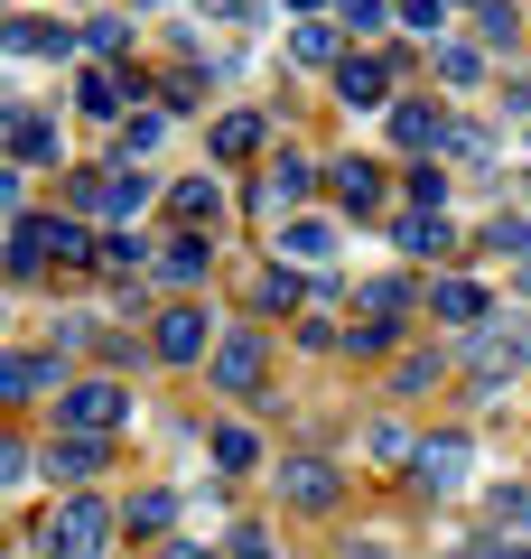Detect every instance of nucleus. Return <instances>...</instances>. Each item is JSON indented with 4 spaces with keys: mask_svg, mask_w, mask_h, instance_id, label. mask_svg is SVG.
Wrapping results in <instances>:
<instances>
[{
    "mask_svg": "<svg viewBox=\"0 0 531 559\" xmlns=\"http://www.w3.org/2000/svg\"><path fill=\"white\" fill-rule=\"evenodd\" d=\"M47 261H94V234L75 215H10V271L38 280Z\"/></svg>",
    "mask_w": 531,
    "mask_h": 559,
    "instance_id": "obj_1",
    "label": "nucleus"
},
{
    "mask_svg": "<svg viewBox=\"0 0 531 559\" xmlns=\"http://www.w3.org/2000/svg\"><path fill=\"white\" fill-rule=\"evenodd\" d=\"M103 540H113V503H103V495H66L57 513H47L38 550L47 559H103Z\"/></svg>",
    "mask_w": 531,
    "mask_h": 559,
    "instance_id": "obj_2",
    "label": "nucleus"
},
{
    "mask_svg": "<svg viewBox=\"0 0 531 559\" xmlns=\"http://www.w3.org/2000/svg\"><path fill=\"white\" fill-rule=\"evenodd\" d=\"M121 419H131V392H121V382H66L57 392V429L66 439H113Z\"/></svg>",
    "mask_w": 531,
    "mask_h": 559,
    "instance_id": "obj_3",
    "label": "nucleus"
},
{
    "mask_svg": "<svg viewBox=\"0 0 531 559\" xmlns=\"http://www.w3.org/2000/svg\"><path fill=\"white\" fill-rule=\"evenodd\" d=\"M205 373H215V392H234V401H271V355H261L252 326H224V345L205 355Z\"/></svg>",
    "mask_w": 531,
    "mask_h": 559,
    "instance_id": "obj_4",
    "label": "nucleus"
},
{
    "mask_svg": "<svg viewBox=\"0 0 531 559\" xmlns=\"http://www.w3.org/2000/svg\"><path fill=\"white\" fill-rule=\"evenodd\" d=\"M140 197H150L140 168H84V178H75V215H131Z\"/></svg>",
    "mask_w": 531,
    "mask_h": 559,
    "instance_id": "obj_5",
    "label": "nucleus"
},
{
    "mask_svg": "<svg viewBox=\"0 0 531 559\" xmlns=\"http://www.w3.org/2000/svg\"><path fill=\"white\" fill-rule=\"evenodd\" d=\"M335 495H345V485H335L327 457H290L280 466V503H290V513H335Z\"/></svg>",
    "mask_w": 531,
    "mask_h": 559,
    "instance_id": "obj_6",
    "label": "nucleus"
},
{
    "mask_svg": "<svg viewBox=\"0 0 531 559\" xmlns=\"http://www.w3.org/2000/svg\"><path fill=\"white\" fill-rule=\"evenodd\" d=\"M485 280H467V271H448V280H438V289H429V318H448L457 326V336H475V326H485Z\"/></svg>",
    "mask_w": 531,
    "mask_h": 559,
    "instance_id": "obj_7",
    "label": "nucleus"
},
{
    "mask_svg": "<svg viewBox=\"0 0 531 559\" xmlns=\"http://www.w3.org/2000/svg\"><path fill=\"white\" fill-rule=\"evenodd\" d=\"M467 466H475V448L467 439H420V495H457V485H467Z\"/></svg>",
    "mask_w": 531,
    "mask_h": 559,
    "instance_id": "obj_8",
    "label": "nucleus"
},
{
    "mask_svg": "<svg viewBox=\"0 0 531 559\" xmlns=\"http://www.w3.org/2000/svg\"><path fill=\"white\" fill-rule=\"evenodd\" d=\"M215 326H205V308H168V318H158V355L168 364H197V355H215Z\"/></svg>",
    "mask_w": 531,
    "mask_h": 559,
    "instance_id": "obj_9",
    "label": "nucleus"
},
{
    "mask_svg": "<svg viewBox=\"0 0 531 559\" xmlns=\"http://www.w3.org/2000/svg\"><path fill=\"white\" fill-rule=\"evenodd\" d=\"M335 103H354V112L392 103V66H382V57H345V66H335Z\"/></svg>",
    "mask_w": 531,
    "mask_h": 559,
    "instance_id": "obj_10",
    "label": "nucleus"
},
{
    "mask_svg": "<svg viewBox=\"0 0 531 559\" xmlns=\"http://www.w3.org/2000/svg\"><path fill=\"white\" fill-rule=\"evenodd\" d=\"M327 187H335L345 215H374V205H382V168L374 159H327Z\"/></svg>",
    "mask_w": 531,
    "mask_h": 559,
    "instance_id": "obj_11",
    "label": "nucleus"
},
{
    "mask_svg": "<svg viewBox=\"0 0 531 559\" xmlns=\"http://www.w3.org/2000/svg\"><path fill=\"white\" fill-rule=\"evenodd\" d=\"M38 392H66L57 355H10L0 364V401H38Z\"/></svg>",
    "mask_w": 531,
    "mask_h": 559,
    "instance_id": "obj_12",
    "label": "nucleus"
},
{
    "mask_svg": "<svg viewBox=\"0 0 531 559\" xmlns=\"http://www.w3.org/2000/svg\"><path fill=\"white\" fill-rule=\"evenodd\" d=\"M168 215L187 224V234H205V224L224 215V178H177L168 187Z\"/></svg>",
    "mask_w": 531,
    "mask_h": 559,
    "instance_id": "obj_13",
    "label": "nucleus"
},
{
    "mask_svg": "<svg viewBox=\"0 0 531 559\" xmlns=\"http://www.w3.org/2000/svg\"><path fill=\"white\" fill-rule=\"evenodd\" d=\"M121 103H131V84H121L113 66H84V75H75V112H94V121H131Z\"/></svg>",
    "mask_w": 531,
    "mask_h": 559,
    "instance_id": "obj_14",
    "label": "nucleus"
},
{
    "mask_svg": "<svg viewBox=\"0 0 531 559\" xmlns=\"http://www.w3.org/2000/svg\"><path fill=\"white\" fill-rule=\"evenodd\" d=\"M317 178H327V168H308V159H298V150H280V159H271V178H261V197H271V205H280V215H290V205H298V197H308V187H317Z\"/></svg>",
    "mask_w": 531,
    "mask_h": 559,
    "instance_id": "obj_15",
    "label": "nucleus"
},
{
    "mask_svg": "<svg viewBox=\"0 0 531 559\" xmlns=\"http://www.w3.org/2000/svg\"><path fill=\"white\" fill-rule=\"evenodd\" d=\"M0 38H10V57H75V28H47V20H10Z\"/></svg>",
    "mask_w": 531,
    "mask_h": 559,
    "instance_id": "obj_16",
    "label": "nucleus"
},
{
    "mask_svg": "<svg viewBox=\"0 0 531 559\" xmlns=\"http://www.w3.org/2000/svg\"><path fill=\"white\" fill-rule=\"evenodd\" d=\"M392 140L401 150H448V121H438L429 103H392Z\"/></svg>",
    "mask_w": 531,
    "mask_h": 559,
    "instance_id": "obj_17",
    "label": "nucleus"
},
{
    "mask_svg": "<svg viewBox=\"0 0 531 559\" xmlns=\"http://www.w3.org/2000/svg\"><path fill=\"white\" fill-rule=\"evenodd\" d=\"M215 466H224V476H252V466H261L252 419H215Z\"/></svg>",
    "mask_w": 531,
    "mask_h": 559,
    "instance_id": "obj_18",
    "label": "nucleus"
},
{
    "mask_svg": "<svg viewBox=\"0 0 531 559\" xmlns=\"http://www.w3.org/2000/svg\"><path fill=\"white\" fill-rule=\"evenodd\" d=\"M10 159H20V168H47V159H57V131H47L38 112H10Z\"/></svg>",
    "mask_w": 531,
    "mask_h": 559,
    "instance_id": "obj_19",
    "label": "nucleus"
},
{
    "mask_svg": "<svg viewBox=\"0 0 531 559\" xmlns=\"http://www.w3.org/2000/svg\"><path fill=\"white\" fill-rule=\"evenodd\" d=\"M205 261H215V252H205V234H177L168 252H158V280H168V289H187V280H205Z\"/></svg>",
    "mask_w": 531,
    "mask_h": 559,
    "instance_id": "obj_20",
    "label": "nucleus"
},
{
    "mask_svg": "<svg viewBox=\"0 0 531 559\" xmlns=\"http://www.w3.org/2000/svg\"><path fill=\"white\" fill-rule=\"evenodd\" d=\"M280 252H290V261H327V252H335V224L290 215V224H280Z\"/></svg>",
    "mask_w": 531,
    "mask_h": 559,
    "instance_id": "obj_21",
    "label": "nucleus"
},
{
    "mask_svg": "<svg viewBox=\"0 0 531 559\" xmlns=\"http://www.w3.org/2000/svg\"><path fill=\"white\" fill-rule=\"evenodd\" d=\"M47 476H66V485L103 476V439H57V448H47Z\"/></svg>",
    "mask_w": 531,
    "mask_h": 559,
    "instance_id": "obj_22",
    "label": "nucleus"
},
{
    "mask_svg": "<svg viewBox=\"0 0 531 559\" xmlns=\"http://www.w3.org/2000/svg\"><path fill=\"white\" fill-rule=\"evenodd\" d=\"M290 66H345V57H335V28L327 20H298L290 28Z\"/></svg>",
    "mask_w": 531,
    "mask_h": 559,
    "instance_id": "obj_23",
    "label": "nucleus"
},
{
    "mask_svg": "<svg viewBox=\"0 0 531 559\" xmlns=\"http://www.w3.org/2000/svg\"><path fill=\"white\" fill-rule=\"evenodd\" d=\"M448 242H457V234L429 215V205H411V215H401V252H448Z\"/></svg>",
    "mask_w": 531,
    "mask_h": 559,
    "instance_id": "obj_24",
    "label": "nucleus"
},
{
    "mask_svg": "<svg viewBox=\"0 0 531 559\" xmlns=\"http://www.w3.org/2000/svg\"><path fill=\"white\" fill-rule=\"evenodd\" d=\"M252 150H261V121L252 112H224L215 121V159H252Z\"/></svg>",
    "mask_w": 531,
    "mask_h": 559,
    "instance_id": "obj_25",
    "label": "nucleus"
},
{
    "mask_svg": "<svg viewBox=\"0 0 531 559\" xmlns=\"http://www.w3.org/2000/svg\"><path fill=\"white\" fill-rule=\"evenodd\" d=\"M335 20H345L354 38H382V28H392L401 10H392V0H335Z\"/></svg>",
    "mask_w": 531,
    "mask_h": 559,
    "instance_id": "obj_26",
    "label": "nucleus"
},
{
    "mask_svg": "<svg viewBox=\"0 0 531 559\" xmlns=\"http://www.w3.org/2000/svg\"><path fill=\"white\" fill-rule=\"evenodd\" d=\"M401 308H411V280H401V271L364 280V318H401Z\"/></svg>",
    "mask_w": 531,
    "mask_h": 559,
    "instance_id": "obj_27",
    "label": "nucleus"
},
{
    "mask_svg": "<svg viewBox=\"0 0 531 559\" xmlns=\"http://www.w3.org/2000/svg\"><path fill=\"white\" fill-rule=\"evenodd\" d=\"M438 84H485V47H448L438 38Z\"/></svg>",
    "mask_w": 531,
    "mask_h": 559,
    "instance_id": "obj_28",
    "label": "nucleus"
},
{
    "mask_svg": "<svg viewBox=\"0 0 531 559\" xmlns=\"http://www.w3.org/2000/svg\"><path fill=\"white\" fill-rule=\"evenodd\" d=\"M374 457L382 466H420V439L401 429V419H374Z\"/></svg>",
    "mask_w": 531,
    "mask_h": 559,
    "instance_id": "obj_29",
    "label": "nucleus"
},
{
    "mask_svg": "<svg viewBox=\"0 0 531 559\" xmlns=\"http://www.w3.org/2000/svg\"><path fill=\"white\" fill-rule=\"evenodd\" d=\"M448 159H467V168H485V159H494V140L475 131V121H448Z\"/></svg>",
    "mask_w": 531,
    "mask_h": 559,
    "instance_id": "obj_30",
    "label": "nucleus"
},
{
    "mask_svg": "<svg viewBox=\"0 0 531 559\" xmlns=\"http://www.w3.org/2000/svg\"><path fill=\"white\" fill-rule=\"evenodd\" d=\"M84 47H94V57H121V47H131V20H84Z\"/></svg>",
    "mask_w": 531,
    "mask_h": 559,
    "instance_id": "obj_31",
    "label": "nucleus"
},
{
    "mask_svg": "<svg viewBox=\"0 0 531 559\" xmlns=\"http://www.w3.org/2000/svg\"><path fill=\"white\" fill-rule=\"evenodd\" d=\"M168 522H177V495H140L131 503V532H168Z\"/></svg>",
    "mask_w": 531,
    "mask_h": 559,
    "instance_id": "obj_32",
    "label": "nucleus"
},
{
    "mask_svg": "<svg viewBox=\"0 0 531 559\" xmlns=\"http://www.w3.org/2000/svg\"><path fill=\"white\" fill-rule=\"evenodd\" d=\"M392 336H401V318H364V326H354L345 345H354V355H382V345H392Z\"/></svg>",
    "mask_w": 531,
    "mask_h": 559,
    "instance_id": "obj_33",
    "label": "nucleus"
},
{
    "mask_svg": "<svg viewBox=\"0 0 531 559\" xmlns=\"http://www.w3.org/2000/svg\"><path fill=\"white\" fill-rule=\"evenodd\" d=\"M475 20H485V47H512V28H522V20H512V10H504V0H485Z\"/></svg>",
    "mask_w": 531,
    "mask_h": 559,
    "instance_id": "obj_34",
    "label": "nucleus"
},
{
    "mask_svg": "<svg viewBox=\"0 0 531 559\" xmlns=\"http://www.w3.org/2000/svg\"><path fill=\"white\" fill-rule=\"evenodd\" d=\"M158 131H168V112H131V121H121V140H131V150H158Z\"/></svg>",
    "mask_w": 531,
    "mask_h": 559,
    "instance_id": "obj_35",
    "label": "nucleus"
},
{
    "mask_svg": "<svg viewBox=\"0 0 531 559\" xmlns=\"http://www.w3.org/2000/svg\"><path fill=\"white\" fill-rule=\"evenodd\" d=\"M429 382H438V355H411V364L392 373V392H429Z\"/></svg>",
    "mask_w": 531,
    "mask_h": 559,
    "instance_id": "obj_36",
    "label": "nucleus"
},
{
    "mask_svg": "<svg viewBox=\"0 0 531 559\" xmlns=\"http://www.w3.org/2000/svg\"><path fill=\"white\" fill-rule=\"evenodd\" d=\"M411 205H429V215H438V205H448V178H438V168H411Z\"/></svg>",
    "mask_w": 531,
    "mask_h": 559,
    "instance_id": "obj_37",
    "label": "nucleus"
},
{
    "mask_svg": "<svg viewBox=\"0 0 531 559\" xmlns=\"http://www.w3.org/2000/svg\"><path fill=\"white\" fill-rule=\"evenodd\" d=\"M234 559H280V540L261 532V522H243V532H234Z\"/></svg>",
    "mask_w": 531,
    "mask_h": 559,
    "instance_id": "obj_38",
    "label": "nucleus"
},
{
    "mask_svg": "<svg viewBox=\"0 0 531 559\" xmlns=\"http://www.w3.org/2000/svg\"><path fill=\"white\" fill-rule=\"evenodd\" d=\"M103 261H113V271H140V261H150V252H140L131 234H103Z\"/></svg>",
    "mask_w": 531,
    "mask_h": 559,
    "instance_id": "obj_39",
    "label": "nucleus"
},
{
    "mask_svg": "<svg viewBox=\"0 0 531 559\" xmlns=\"http://www.w3.org/2000/svg\"><path fill=\"white\" fill-rule=\"evenodd\" d=\"M448 20V0H401V28H438Z\"/></svg>",
    "mask_w": 531,
    "mask_h": 559,
    "instance_id": "obj_40",
    "label": "nucleus"
},
{
    "mask_svg": "<svg viewBox=\"0 0 531 559\" xmlns=\"http://www.w3.org/2000/svg\"><path fill=\"white\" fill-rule=\"evenodd\" d=\"M215 20H224V28H243V20H261V10H252V0H215Z\"/></svg>",
    "mask_w": 531,
    "mask_h": 559,
    "instance_id": "obj_41",
    "label": "nucleus"
},
{
    "mask_svg": "<svg viewBox=\"0 0 531 559\" xmlns=\"http://www.w3.org/2000/svg\"><path fill=\"white\" fill-rule=\"evenodd\" d=\"M158 559H215V550H205V540H168Z\"/></svg>",
    "mask_w": 531,
    "mask_h": 559,
    "instance_id": "obj_42",
    "label": "nucleus"
},
{
    "mask_svg": "<svg viewBox=\"0 0 531 559\" xmlns=\"http://www.w3.org/2000/svg\"><path fill=\"white\" fill-rule=\"evenodd\" d=\"M485 559H531V540H485Z\"/></svg>",
    "mask_w": 531,
    "mask_h": 559,
    "instance_id": "obj_43",
    "label": "nucleus"
},
{
    "mask_svg": "<svg viewBox=\"0 0 531 559\" xmlns=\"http://www.w3.org/2000/svg\"><path fill=\"white\" fill-rule=\"evenodd\" d=\"M504 513H512V522H522V532H531V495H512V503H504Z\"/></svg>",
    "mask_w": 531,
    "mask_h": 559,
    "instance_id": "obj_44",
    "label": "nucleus"
},
{
    "mask_svg": "<svg viewBox=\"0 0 531 559\" xmlns=\"http://www.w3.org/2000/svg\"><path fill=\"white\" fill-rule=\"evenodd\" d=\"M522 299H531V252H522Z\"/></svg>",
    "mask_w": 531,
    "mask_h": 559,
    "instance_id": "obj_45",
    "label": "nucleus"
},
{
    "mask_svg": "<svg viewBox=\"0 0 531 559\" xmlns=\"http://www.w3.org/2000/svg\"><path fill=\"white\" fill-rule=\"evenodd\" d=\"M448 10H485V0H448Z\"/></svg>",
    "mask_w": 531,
    "mask_h": 559,
    "instance_id": "obj_46",
    "label": "nucleus"
},
{
    "mask_svg": "<svg viewBox=\"0 0 531 559\" xmlns=\"http://www.w3.org/2000/svg\"><path fill=\"white\" fill-rule=\"evenodd\" d=\"M457 559H475V550H457Z\"/></svg>",
    "mask_w": 531,
    "mask_h": 559,
    "instance_id": "obj_47",
    "label": "nucleus"
},
{
    "mask_svg": "<svg viewBox=\"0 0 531 559\" xmlns=\"http://www.w3.org/2000/svg\"><path fill=\"white\" fill-rule=\"evenodd\" d=\"M150 10H158V0H150Z\"/></svg>",
    "mask_w": 531,
    "mask_h": 559,
    "instance_id": "obj_48",
    "label": "nucleus"
},
{
    "mask_svg": "<svg viewBox=\"0 0 531 559\" xmlns=\"http://www.w3.org/2000/svg\"><path fill=\"white\" fill-rule=\"evenodd\" d=\"M20 559H28V550H20Z\"/></svg>",
    "mask_w": 531,
    "mask_h": 559,
    "instance_id": "obj_49",
    "label": "nucleus"
}]
</instances>
